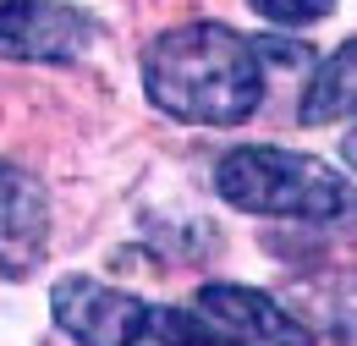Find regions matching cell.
Wrapping results in <instances>:
<instances>
[{
    "mask_svg": "<svg viewBox=\"0 0 357 346\" xmlns=\"http://www.w3.org/2000/svg\"><path fill=\"white\" fill-rule=\"evenodd\" d=\"M297 116H303V127H330V121H352L357 116V33L330 61L313 66Z\"/></svg>",
    "mask_w": 357,
    "mask_h": 346,
    "instance_id": "obj_7",
    "label": "cell"
},
{
    "mask_svg": "<svg viewBox=\"0 0 357 346\" xmlns=\"http://www.w3.org/2000/svg\"><path fill=\"white\" fill-rule=\"evenodd\" d=\"M99 39L89 11L61 0H6L0 6V61L66 66Z\"/></svg>",
    "mask_w": 357,
    "mask_h": 346,
    "instance_id": "obj_4",
    "label": "cell"
},
{
    "mask_svg": "<svg viewBox=\"0 0 357 346\" xmlns=\"http://www.w3.org/2000/svg\"><path fill=\"white\" fill-rule=\"evenodd\" d=\"M341 154H347V165L357 171V132H347V143H341Z\"/></svg>",
    "mask_w": 357,
    "mask_h": 346,
    "instance_id": "obj_9",
    "label": "cell"
},
{
    "mask_svg": "<svg viewBox=\"0 0 357 346\" xmlns=\"http://www.w3.org/2000/svg\"><path fill=\"white\" fill-rule=\"evenodd\" d=\"M192 308L209 313L225 336H236V341H248V346H319V336H313L308 324H303L286 303H275L269 292H259V286L215 280V286L198 292Z\"/></svg>",
    "mask_w": 357,
    "mask_h": 346,
    "instance_id": "obj_5",
    "label": "cell"
},
{
    "mask_svg": "<svg viewBox=\"0 0 357 346\" xmlns=\"http://www.w3.org/2000/svg\"><path fill=\"white\" fill-rule=\"evenodd\" d=\"M253 11L269 17V22H280V28H308V22L335 11V0H253Z\"/></svg>",
    "mask_w": 357,
    "mask_h": 346,
    "instance_id": "obj_8",
    "label": "cell"
},
{
    "mask_svg": "<svg viewBox=\"0 0 357 346\" xmlns=\"http://www.w3.org/2000/svg\"><path fill=\"white\" fill-rule=\"evenodd\" d=\"M215 193L242 215L303 220V225H357V187L330 160L275 143H242L215 165Z\"/></svg>",
    "mask_w": 357,
    "mask_h": 346,
    "instance_id": "obj_2",
    "label": "cell"
},
{
    "mask_svg": "<svg viewBox=\"0 0 357 346\" xmlns=\"http://www.w3.org/2000/svg\"><path fill=\"white\" fill-rule=\"evenodd\" d=\"M143 93L187 127H242L264 105V44L220 22L171 28L143 50Z\"/></svg>",
    "mask_w": 357,
    "mask_h": 346,
    "instance_id": "obj_1",
    "label": "cell"
},
{
    "mask_svg": "<svg viewBox=\"0 0 357 346\" xmlns=\"http://www.w3.org/2000/svg\"><path fill=\"white\" fill-rule=\"evenodd\" d=\"M45 236H50L45 187L28 171L0 160V275H33V264L45 259Z\"/></svg>",
    "mask_w": 357,
    "mask_h": 346,
    "instance_id": "obj_6",
    "label": "cell"
},
{
    "mask_svg": "<svg viewBox=\"0 0 357 346\" xmlns=\"http://www.w3.org/2000/svg\"><path fill=\"white\" fill-rule=\"evenodd\" d=\"M50 313L77 346H248L198 308L143 303L93 275H61L50 286Z\"/></svg>",
    "mask_w": 357,
    "mask_h": 346,
    "instance_id": "obj_3",
    "label": "cell"
}]
</instances>
